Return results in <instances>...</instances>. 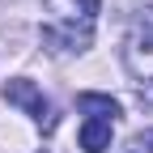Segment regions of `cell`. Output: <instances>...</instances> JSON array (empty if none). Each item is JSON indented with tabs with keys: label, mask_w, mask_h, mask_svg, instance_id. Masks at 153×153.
<instances>
[{
	"label": "cell",
	"mask_w": 153,
	"mask_h": 153,
	"mask_svg": "<svg viewBox=\"0 0 153 153\" xmlns=\"http://www.w3.org/2000/svg\"><path fill=\"white\" fill-rule=\"evenodd\" d=\"M4 102H13V106H22V111H30L38 123H43L47 132L55 128V115H51V106H47V98L38 94L30 81H4Z\"/></svg>",
	"instance_id": "3"
},
{
	"label": "cell",
	"mask_w": 153,
	"mask_h": 153,
	"mask_svg": "<svg viewBox=\"0 0 153 153\" xmlns=\"http://www.w3.org/2000/svg\"><path fill=\"white\" fill-rule=\"evenodd\" d=\"M128 153H153V132H140V136L128 145Z\"/></svg>",
	"instance_id": "6"
},
{
	"label": "cell",
	"mask_w": 153,
	"mask_h": 153,
	"mask_svg": "<svg viewBox=\"0 0 153 153\" xmlns=\"http://www.w3.org/2000/svg\"><path fill=\"white\" fill-rule=\"evenodd\" d=\"M123 64L132 72V81L140 85V94L153 102V9L136 17V26L123 43Z\"/></svg>",
	"instance_id": "2"
},
{
	"label": "cell",
	"mask_w": 153,
	"mask_h": 153,
	"mask_svg": "<svg viewBox=\"0 0 153 153\" xmlns=\"http://www.w3.org/2000/svg\"><path fill=\"white\" fill-rule=\"evenodd\" d=\"M76 106H81L89 119H106V123L119 119V102H115L111 94H81V98H76Z\"/></svg>",
	"instance_id": "4"
},
{
	"label": "cell",
	"mask_w": 153,
	"mask_h": 153,
	"mask_svg": "<svg viewBox=\"0 0 153 153\" xmlns=\"http://www.w3.org/2000/svg\"><path fill=\"white\" fill-rule=\"evenodd\" d=\"M81 149H85V153L111 149V123H106V119H85V123H81Z\"/></svg>",
	"instance_id": "5"
},
{
	"label": "cell",
	"mask_w": 153,
	"mask_h": 153,
	"mask_svg": "<svg viewBox=\"0 0 153 153\" xmlns=\"http://www.w3.org/2000/svg\"><path fill=\"white\" fill-rule=\"evenodd\" d=\"M43 43L51 51H81L94 38L98 0H43Z\"/></svg>",
	"instance_id": "1"
}]
</instances>
